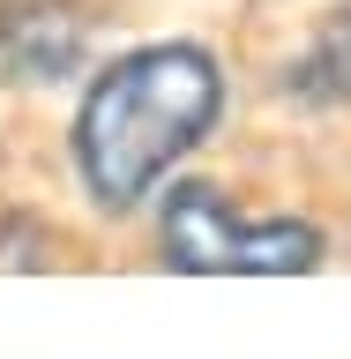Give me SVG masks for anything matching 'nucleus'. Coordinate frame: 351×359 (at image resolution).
I'll return each mask as SVG.
<instances>
[{
  "label": "nucleus",
  "instance_id": "nucleus-1",
  "mask_svg": "<svg viewBox=\"0 0 351 359\" xmlns=\"http://www.w3.org/2000/svg\"><path fill=\"white\" fill-rule=\"evenodd\" d=\"M224 112V75L202 45H135L75 112V165L90 202L135 210Z\"/></svg>",
  "mask_w": 351,
  "mask_h": 359
},
{
  "label": "nucleus",
  "instance_id": "nucleus-2",
  "mask_svg": "<svg viewBox=\"0 0 351 359\" xmlns=\"http://www.w3.org/2000/svg\"><path fill=\"white\" fill-rule=\"evenodd\" d=\"M165 262L179 269H202V277H291V269H314L322 262V232L299 217H232V202L217 187H172L165 202Z\"/></svg>",
  "mask_w": 351,
  "mask_h": 359
}]
</instances>
